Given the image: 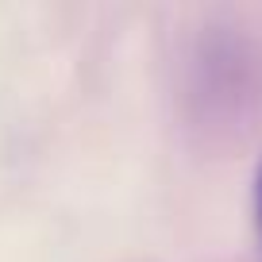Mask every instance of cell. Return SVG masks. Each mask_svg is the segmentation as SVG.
Segmentation results:
<instances>
[{
	"mask_svg": "<svg viewBox=\"0 0 262 262\" xmlns=\"http://www.w3.org/2000/svg\"><path fill=\"white\" fill-rule=\"evenodd\" d=\"M254 228H258V243H262V162L254 170Z\"/></svg>",
	"mask_w": 262,
	"mask_h": 262,
	"instance_id": "obj_1",
	"label": "cell"
}]
</instances>
